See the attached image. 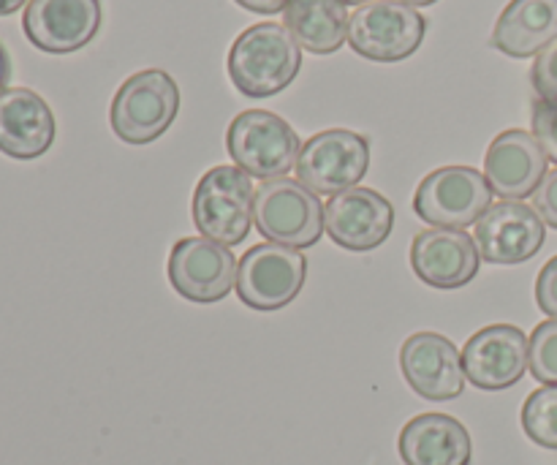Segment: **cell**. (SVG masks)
Segmentation results:
<instances>
[{
  "instance_id": "obj_1",
  "label": "cell",
  "mask_w": 557,
  "mask_h": 465,
  "mask_svg": "<svg viewBox=\"0 0 557 465\" xmlns=\"http://www.w3.org/2000/svg\"><path fill=\"white\" fill-rule=\"evenodd\" d=\"M302 69V49L286 25L259 22L228 49V79L243 96L270 98L286 90Z\"/></svg>"
},
{
  "instance_id": "obj_2",
  "label": "cell",
  "mask_w": 557,
  "mask_h": 465,
  "mask_svg": "<svg viewBox=\"0 0 557 465\" xmlns=\"http://www.w3.org/2000/svg\"><path fill=\"white\" fill-rule=\"evenodd\" d=\"M180 112V87L161 69L136 71L114 93L109 123L125 145H150L172 129Z\"/></svg>"
},
{
  "instance_id": "obj_3",
  "label": "cell",
  "mask_w": 557,
  "mask_h": 465,
  "mask_svg": "<svg viewBox=\"0 0 557 465\" xmlns=\"http://www.w3.org/2000/svg\"><path fill=\"white\" fill-rule=\"evenodd\" d=\"M253 178L239 167H212L201 174L190 201V216L201 237L218 245H239L253 223Z\"/></svg>"
},
{
  "instance_id": "obj_4",
  "label": "cell",
  "mask_w": 557,
  "mask_h": 465,
  "mask_svg": "<svg viewBox=\"0 0 557 465\" xmlns=\"http://www.w3.org/2000/svg\"><path fill=\"white\" fill-rule=\"evenodd\" d=\"M226 147L228 156L234 158V167L264 183L286 178L297 167L302 150L297 131L281 114L267 109H248L237 114L228 125Z\"/></svg>"
},
{
  "instance_id": "obj_5",
  "label": "cell",
  "mask_w": 557,
  "mask_h": 465,
  "mask_svg": "<svg viewBox=\"0 0 557 465\" xmlns=\"http://www.w3.org/2000/svg\"><path fill=\"white\" fill-rule=\"evenodd\" d=\"M253 223L270 243L302 250L324 234V205L299 180H267L256 191Z\"/></svg>"
},
{
  "instance_id": "obj_6",
  "label": "cell",
  "mask_w": 557,
  "mask_h": 465,
  "mask_svg": "<svg viewBox=\"0 0 557 465\" xmlns=\"http://www.w3.org/2000/svg\"><path fill=\"white\" fill-rule=\"evenodd\" d=\"M428 20L400 0H370L348 20V47L375 63H400L424 41Z\"/></svg>"
},
{
  "instance_id": "obj_7",
  "label": "cell",
  "mask_w": 557,
  "mask_h": 465,
  "mask_svg": "<svg viewBox=\"0 0 557 465\" xmlns=\"http://www.w3.org/2000/svg\"><path fill=\"white\" fill-rule=\"evenodd\" d=\"M493 207V188L473 167H441L419 183L413 212L435 229L476 227Z\"/></svg>"
},
{
  "instance_id": "obj_8",
  "label": "cell",
  "mask_w": 557,
  "mask_h": 465,
  "mask_svg": "<svg viewBox=\"0 0 557 465\" xmlns=\"http://www.w3.org/2000/svg\"><path fill=\"white\" fill-rule=\"evenodd\" d=\"M370 169V142L348 129L310 136L297 158V180L315 196H337L362 183Z\"/></svg>"
},
{
  "instance_id": "obj_9",
  "label": "cell",
  "mask_w": 557,
  "mask_h": 465,
  "mask_svg": "<svg viewBox=\"0 0 557 465\" xmlns=\"http://www.w3.org/2000/svg\"><path fill=\"white\" fill-rule=\"evenodd\" d=\"M308 278V259L277 243L253 245L237 261V297L250 310H281L299 297Z\"/></svg>"
},
{
  "instance_id": "obj_10",
  "label": "cell",
  "mask_w": 557,
  "mask_h": 465,
  "mask_svg": "<svg viewBox=\"0 0 557 465\" xmlns=\"http://www.w3.org/2000/svg\"><path fill=\"white\" fill-rule=\"evenodd\" d=\"M166 276L174 292L188 303L215 305L234 289L237 259L215 240L183 237L169 254Z\"/></svg>"
},
{
  "instance_id": "obj_11",
  "label": "cell",
  "mask_w": 557,
  "mask_h": 465,
  "mask_svg": "<svg viewBox=\"0 0 557 465\" xmlns=\"http://www.w3.org/2000/svg\"><path fill=\"white\" fill-rule=\"evenodd\" d=\"M531 363V341L515 325H490L462 346V370L476 390L500 392L520 384Z\"/></svg>"
},
{
  "instance_id": "obj_12",
  "label": "cell",
  "mask_w": 557,
  "mask_h": 465,
  "mask_svg": "<svg viewBox=\"0 0 557 465\" xmlns=\"http://www.w3.org/2000/svg\"><path fill=\"white\" fill-rule=\"evenodd\" d=\"M547 223L525 201H498L476 223L479 256L490 265H522L531 261L547 240Z\"/></svg>"
},
{
  "instance_id": "obj_13",
  "label": "cell",
  "mask_w": 557,
  "mask_h": 465,
  "mask_svg": "<svg viewBox=\"0 0 557 465\" xmlns=\"http://www.w3.org/2000/svg\"><path fill=\"white\" fill-rule=\"evenodd\" d=\"M101 0H30L22 27L27 41L49 54L87 47L101 30Z\"/></svg>"
},
{
  "instance_id": "obj_14",
  "label": "cell",
  "mask_w": 557,
  "mask_h": 465,
  "mask_svg": "<svg viewBox=\"0 0 557 465\" xmlns=\"http://www.w3.org/2000/svg\"><path fill=\"white\" fill-rule=\"evenodd\" d=\"M395 207L373 188H351L332 196L324 207V232L341 248L364 254L389 240Z\"/></svg>"
},
{
  "instance_id": "obj_15",
  "label": "cell",
  "mask_w": 557,
  "mask_h": 465,
  "mask_svg": "<svg viewBox=\"0 0 557 465\" xmlns=\"http://www.w3.org/2000/svg\"><path fill=\"white\" fill-rule=\"evenodd\" d=\"M400 368L408 387L424 401H455L466 390L462 354L438 332H417L400 348Z\"/></svg>"
},
{
  "instance_id": "obj_16",
  "label": "cell",
  "mask_w": 557,
  "mask_h": 465,
  "mask_svg": "<svg viewBox=\"0 0 557 465\" xmlns=\"http://www.w3.org/2000/svg\"><path fill=\"white\" fill-rule=\"evenodd\" d=\"M547 152L531 131L509 129L495 136L484 156V178L493 194L506 201H522L533 196L547 178Z\"/></svg>"
},
{
  "instance_id": "obj_17",
  "label": "cell",
  "mask_w": 557,
  "mask_h": 465,
  "mask_svg": "<svg viewBox=\"0 0 557 465\" xmlns=\"http://www.w3.org/2000/svg\"><path fill=\"white\" fill-rule=\"evenodd\" d=\"M482 256L462 229H424L411 243V270L433 289H462L479 276Z\"/></svg>"
},
{
  "instance_id": "obj_18",
  "label": "cell",
  "mask_w": 557,
  "mask_h": 465,
  "mask_svg": "<svg viewBox=\"0 0 557 465\" xmlns=\"http://www.w3.org/2000/svg\"><path fill=\"white\" fill-rule=\"evenodd\" d=\"M54 114L38 93L9 87L0 93V152L16 161L41 158L54 142Z\"/></svg>"
},
{
  "instance_id": "obj_19",
  "label": "cell",
  "mask_w": 557,
  "mask_h": 465,
  "mask_svg": "<svg viewBox=\"0 0 557 465\" xmlns=\"http://www.w3.org/2000/svg\"><path fill=\"white\" fill-rule=\"evenodd\" d=\"M400 457L406 465H471V433L449 414H419L403 428Z\"/></svg>"
},
{
  "instance_id": "obj_20",
  "label": "cell",
  "mask_w": 557,
  "mask_h": 465,
  "mask_svg": "<svg viewBox=\"0 0 557 465\" xmlns=\"http://www.w3.org/2000/svg\"><path fill=\"white\" fill-rule=\"evenodd\" d=\"M557 41V0H511L498 16L493 47L509 58H533Z\"/></svg>"
},
{
  "instance_id": "obj_21",
  "label": "cell",
  "mask_w": 557,
  "mask_h": 465,
  "mask_svg": "<svg viewBox=\"0 0 557 465\" xmlns=\"http://www.w3.org/2000/svg\"><path fill=\"white\" fill-rule=\"evenodd\" d=\"M346 3L343 0H288L283 25L299 49L313 54H332L348 38Z\"/></svg>"
},
{
  "instance_id": "obj_22",
  "label": "cell",
  "mask_w": 557,
  "mask_h": 465,
  "mask_svg": "<svg viewBox=\"0 0 557 465\" xmlns=\"http://www.w3.org/2000/svg\"><path fill=\"white\" fill-rule=\"evenodd\" d=\"M522 430L533 444L557 450V384L531 392L522 406Z\"/></svg>"
},
{
  "instance_id": "obj_23",
  "label": "cell",
  "mask_w": 557,
  "mask_h": 465,
  "mask_svg": "<svg viewBox=\"0 0 557 465\" xmlns=\"http://www.w3.org/2000/svg\"><path fill=\"white\" fill-rule=\"evenodd\" d=\"M531 368L539 384H557V319H547L531 335Z\"/></svg>"
},
{
  "instance_id": "obj_24",
  "label": "cell",
  "mask_w": 557,
  "mask_h": 465,
  "mask_svg": "<svg viewBox=\"0 0 557 465\" xmlns=\"http://www.w3.org/2000/svg\"><path fill=\"white\" fill-rule=\"evenodd\" d=\"M533 136L539 139L542 150L547 152L549 161L557 163V98L549 101V98H539L533 103Z\"/></svg>"
},
{
  "instance_id": "obj_25",
  "label": "cell",
  "mask_w": 557,
  "mask_h": 465,
  "mask_svg": "<svg viewBox=\"0 0 557 465\" xmlns=\"http://www.w3.org/2000/svg\"><path fill=\"white\" fill-rule=\"evenodd\" d=\"M531 79H533V87H536L539 98H549V101H555L557 98V41L549 44L544 52L536 54Z\"/></svg>"
},
{
  "instance_id": "obj_26",
  "label": "cell",
  "mask_w": 557,
  "mask_h": 465,
  "mask_svg": "<svg viewBox=\"0 0 557 465\" xmlns=\"http://www.w3.org/2000/svg\"><path fill=\"white\" fill-rule=\"evenodd\" d=\"M536 303L549 319H557V256L542 267L536 278Z\"/></svg>"
},
{
  "instance_id": "obj_27",
  "label": "cell",
  "mask_w": 557,
  "mask_h": 465,
  "mask_svg": "<svg viewBox=\"0 0 557 465\" xmlns=\"http://www.w3.org/2000/svg\"><path fill=\"white\" fill-rule=\"evenodd\" d=\"M533 210L542 216L547 227L557 229V169L547 172V178L542 180L539 191L533 194Z\"/></svg>"
},
{
  "instance_id": "obj_28",
  "label": "cell",
  "mask_w": 557,
  "mask_h": 465,
  "mask_svg": "<svg viewBox=\"0 0 557 465\" xmlns=\"http://www.w3.org/2000/svg\"><path fill=\"white\" fill-rule=\"evenodd\" d=\"M234 3L253 11V14H281V11H286L288 0H234Z\"/></svg>"
},
{
  "instance_id": "obj_29",
  "label": "cell",
  "mask_w": 557,
  "mask_h": 465,
  "mask_svg": "<svg viewBox=\"0 0 557 465\" xmlns=\"http://www.w3.org/2000/svg\"><path fill=\"white\" fill-rule=\"evenodd\" d=\"M9 76H11V60H9V52H5V47L0 44V93H3L5 85H9Z\"/></svg>"
},
{
  "instance_id": "obj_30",
  "label": "cell",
  "mask_w": 557,
  "mask_h": 465,
  "mask_svg": "<svg viewBox=\"0 0 557 465\" xmlns=\"http://www.w3.org/2000/svg\"><path fill=\"white\" fill-rule=\"evenodd\" d=\"M25 3H30V0H0V16L14 14V11H20Z\"/></svg>"
},
{
  "instance_id": "obj_31",
  "label": "cell",
  "mask_w": 557,
  "mask_h": 465,
  "mask_svg": "<svg viewBox=\"0 0 557 465\" xmlns=\"http://www.w3.org/2000/svg\"><path fill=\"white\" fill-rule=\"evenodd\" d=\"M400 3H408L417 9V5H433V3H438V0H400Z\"/></svg>"
},
{
  "instance_id": "obj_32",
  "label": "cell",
  "mask_w": 557,
  "mask_h": 465,
  "mask_svg": "<svg viewBox=\"0 0 557 465\" xmlns=\"http://www.w3.org/2000/svg\"><path fill=\"white\" fill-rule=\"evenodd\" d=\"M343 3H346V5H364V3H370V0H343Z\"/></svg>"
}]
</instances>
